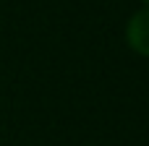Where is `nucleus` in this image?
I'll return each mask as SVG.
<instances>
[{
  "instance_id": "f03ea898",
  "label": "nucleus",
  "mask_w": 149,
  "mask_h": 146,
  "mask_svg": "<svg viewBox=\"0 0 149 146\" xmlns=\"http://www.w3.org/2000/svg\"><path fill=\"white\" fill-rule=\"evenodd\" d=\"M144 3H149V0H144Z\"/></svg>"
},
{
  "instance_id": "f257e3e1",
  "label": "nucleus",
  "mask_w": 149,
  "mask_h": 146,
  "mask_svg": "<svg viewBox=\"0 0 149 146\" xmlns=\"http://www.w3.org/2000/svg\"><path fill=\"white\" fill-rule=\"evenodd\" d=\"M126 39H128L131 50L149 57V8L131 16V21L126 26Z\"/></svg>"
}]
</instances>
